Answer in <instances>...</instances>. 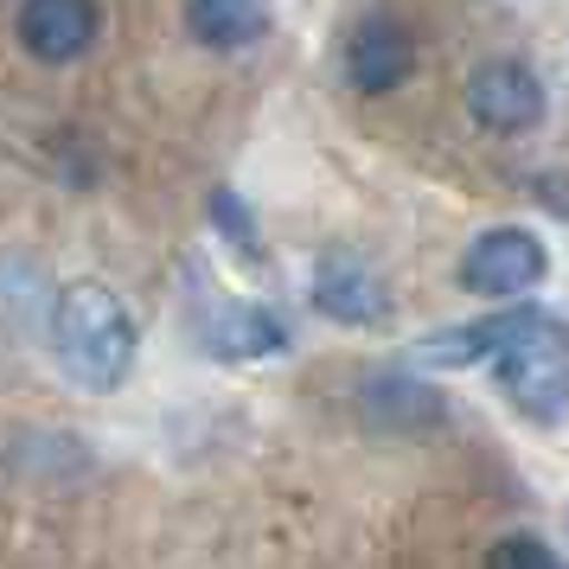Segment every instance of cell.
Segmentation results:
<instances>
[{
	"label": "cell",
	"instance_id": "cell-3",
	"mask_svg": "<svg viewBox=\"0 0 569 569\" xmlns=\"http://www.w3.org/2000/svg\"><path fill=\"white\" fill-rule=\"evenodd\" d=\"M308 295H313V308L327 313V320H339V327H385L390 313H397L390 282L365 257H352V250H327V257L313 262Z\"/></svg>",
	"mask_w": 569,
	"mask_h": 569
},
{
	"label": "cell",
	"instance_id": "cell-1",
	"mask_svg": "<svg viewBox=\"0 0 569 569\" xmlns=\"http://www.w3.org/2000/svg\"><path fill=\"white\" fill-rule=\"evenodd\" d=\"M52 352L71 385L109 397V390L129 385L141 333H134V320L116 288L71 282V288H58V301H52Z\"/></svg>",
	"mask_w": 569,
	"mask_h": 569
},
{
	"label": "cell",
	"instance_id": "cell-9",
	"mask_svg": "<svg viewBox=\"0 0 569 569\" xmlns=\"http://www.w3.org/2000/svg\"><path fill=\"white\" fill-rule=\"evenodd\" d=\"M410 71H416V39L403 20L371 13V20L352 27V39H346V78L359 83L365 97H385L397 83H410Z\"/></svg>",
	"mask_w": 569,
	"mask_h": 569
},
{
	"label": "cell",
	"instance_id": "cell-13",
	"mask_svg": "<svg viewBox=\"0 0 569 569\" xmlns=\"http://www.w3.org/2000/svg\"><path fill=\"white\" fill-rule=\"evenodd\" d=\"M211 224H224L243 250L257 243V224H250V211H243V199H237V192H218V199H211Z\"/></svg>",
	"mask_w": 569,
	"mask_h": 569
},
{
	"label": "cell",
	"instance_id": "cell-8",
	"mask_svg": "<svg viewBox=\"0 0 569 569\" xmlns=\"http://www.w3.org/2000/svg\"><path fill=\"white\" fill-rule=\"evenodd\" d=\"M543 276V243L531 231H487L467 243L461 288L467 295H525Z\"/></svg>",
	"mask_w": 569,
	"mask_h": 569
},
{
	"label": "cell",
	"instance_id": "cell-4",
	"mask_svg": "<svg viewBox=\"0 0 569 569\" xmlns=\"http://www.w3.org/2000/svg\"><path fill=\"white\" fill-rule=\"evenodd\" d=\"M192 327H199V346H206L211 359H224V365L269 359V352L288 346V327L276 320V308L243 301V295H211L206 308L192 313Z\"/></svg>",
	"mask_w": 569,
	"mask_h": 569
},
{
	"label": "cell",
	"instance_id": "cell-5",
	"mask_svg": "<svg viewBox=\"0 0 569 569\" xmlns=\"http://www.w3.org/2000/svg\"><path fill=\"white\" fill-rule=\"evenodd\" d=\"M467 109H473V122L492 134H525L543 122V83L531 64H518V58H492L480 64L473 78H467Z\"/></svg>",
	"mask_w": 569,
	"mask_h": 569
},
{
	"label": "cell",
	"instance_id": "cell-2",
	"mask_svg": "<svg viewBox=\"0 0 569 569\" xmlns=\"http://www.w3.org/2000/svg\"><path fill=\"white\" fill-rule=\"evenodd\" d=\"M499 390L518 416H531L538 429H557L563 422V397H569V371H563V320L543 313L531 333L499 352Z\"/></svg>",
	"mask_w": 569,
	"mask_h": 569
},
{
	"label": "cell",
	"instance_id": "cell-6",
	"mask_svg": "<svg viewBox=\"0 0 569 569\" xmlns=\"http://www.w3.org/2000/svg\"><path fill=\"white\" fill-rule=\"evenodd\" d=\"M550 308H506L487 313V320H467V327H448V333H429L416 346V365H436V371H461V365H492L506 346L538 327Z\"/></svg>",
	"mask_w": 569,
	"mask_h": 569
},
{
	"label": "cell",
	"instance_id": "cell-11",
	"mask_svg": "<svg viewBox=\"0 0 569 569\" xmlns=\"http://www.w3.org/2000/svg\"><path fill=\"white\" fill-rule=\"evenodd\" d=\"M365 410L378 416V422L416 429V422H441V397H429V390L416 385V378H403V371H390L378 385H365Z\"/></svg>",
	"mask_w": 569,
	"mask_h": 569
},
{
	"label": "cell",
	"instance_id": "cell-7",
	"mask_svg": "<svg viewBox=\"0 0 569 569\" xmlns=\"http://www.w3.org/2000/svg\"><path fill=\"white\" fill-rule=\"evenodd\" d=\"M103 32V7L97 0H27L20 7V46L39 64H71L97 46Z\"/></svg>",
	"mask_w": 569,
	"mask_h": 569
},
{
	"label": "cell",
	"instance_id": "cell-10",
	"mask_svg": "<svg viewBox=\"0 0 569 569\" xmlns=\"http://www.w3.org/2000/svg\"><path fill=\"white\" fill-rule=\"evenodd\" d=\"M186 32L211 52H243L269 32V7L262 0H186Z\"/></svg>",
	"mask_w": 569,
	"mask_h": 569
},
{
	"label": "cell",
	"instance_id": "cell-12",
	"mask_svg": "<svg viewBox=\"0 0 569 569\" xmlns=\"http://www.w3.org/2000/svg\"><path fill=\"white\" fill-rule=\"evenodd\" d=\"M487 569H563L557 563V550L538 538H499L487 550Z\"/></svg>",
	"mask_w": 569,
	"mask_h": 569
}]
</instances>
